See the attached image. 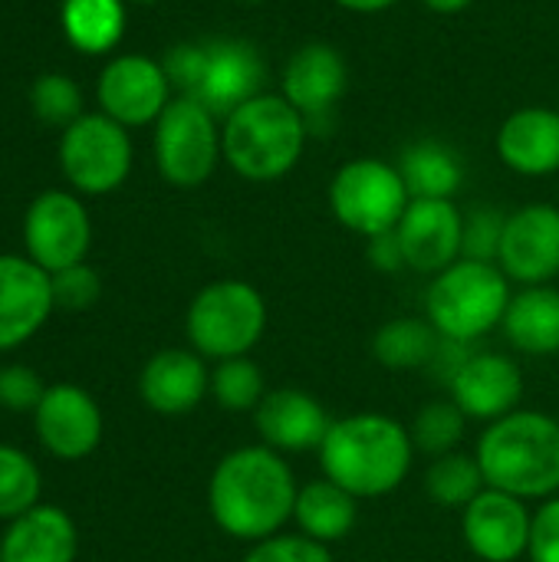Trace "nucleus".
<instances>
[{
	"label": "nucleus",
	"mask_w": 559,
	"mask_h": 562,
	"mask_svg": "<svg viewBox=\"0 0 559 562\" xmlns=\"http://www.w3.org/2000/svg\"><path fill=\"white\" fill-rule=\"evenodd\" d=\"M297 474L287 454L267 445H247L224 454L208 481L211 520L241 543H260L283 533L297 507Z\"/></svg>",
	"instance_id": "1"
},
{
	"label": "nucleus",
	"mask_w": 559,
	"mask_h": 562,
	"mask_svg": "<svg viewBox=\"0 0 559 562\" xmlns=\"http://www.w3.org/2000/svg\"><path fill=\"white\" fill-rule=\"evenodd\" d=\"M412 431L379 412L336 418L320 445L323 477L359 501H376L399 491L415 461Z\"/></svg>",
	"instance_id": "2"
},
{
	"label": "nucleus",
	"mask_w": 559,
	"mask_h": 562,
	"mask_svg": "<svg viewBox=\"0 0 559 562\" xmlns=\"http://www.w3.org/2000/svg\"><path fill=\"white\" fill-rule=\"evenodd\" d=\"M474 458L494 491L540 504L559 494V422L547 412L517 408L491 422Z\"/></svg>",
	"instance_id": "3"
},
{
	"label": "nucleus",
	"mask_w": 559,
	"mask_h": 562,
	"mask_svg": "<svg viewBox=\"0 0 559 562\" xmlns=\"http://www.w3.org/2000/svg\"><path fill=\"white\" fill-rule=\"evenodd\" d=\"M306 135V119L280 92H260L224 119L221 151L244 181L264 184L280 181L297 168Z\"/></svg>",
	"instance_id": "4"
},
{
	"label": "nucleus",
	"mask_w": 559,
	"mask_h": 562,
	"mask_svg": "<svg viewBox=\"0 0 559 562\" xmlns=\"http://www.w3.org/2000/svg\"><path fill=\"white\" fill-rule=\"evenodd\" d=\"M165 72L181 95L201 102L217 119L264 92V56L247 40H204L181 43L165 56Z\"/></svg>",
	"instance_id": "5"
},
{
	"label": "nucleus",
	"mask_w": 559,
	"mask_h": 562,
	"mask_svg": "<svg viewBox=\"0 0 559 562\" xmlns=\"http://www.w3.org/2000/svg\"><path fill=\"white\" fill-rule=\"evenodd\" d=\"M511 296V280L497 263L461 257L432 277L425 293V319L441 339L471 346L504 323Z\"/></svg>",
	"instance_id": "6"
},
{
	"label": "nucleus",
	"mask_w": 559,
	"mask_h": 562,
	"mask_svg": "<svg viewBox=\"0 0 559 562\" xmlns=\"http://www.w3.org/2000/svg\"><path fill=\"white\" fill-rule=\"evenodd\" d=\"M185 329L191 349L204 359L247 356L267 333V300L254 283L214 280L191 300Z\"/></svg>",
	"instance_id": "7"
},
{
	"label": "nucleus",
	"mask_w": 559,
	"mask_h": 562,
	"mask_svg": "<svg viewBox=\"0 0 559 562\" xmlns=\"http://www.w3.org/2000/svg\"><path fill=\"white\" fill-rule=\"evenodd\" d=\"M409 201L412 194L402 181L399 165H389L382 158H353L329 181L333 217L366 240L395 231Z\"/></svg>",
	"instance_id": "8"
},
{
	"label": "nucleus",
	"mask_w": 559,
	"mask_h": 562,
	"mask_svg": "<svg viewBox=\"0 0 559 562\" xmlns=\"http://www.w3.org/2000/svg\"><path fill=\"white\" fill-rule=\"evenodd\" d=\"M221 155L217 115L188 95L171 99L155 122V161L161 178L175 188H201Z\"/></svg>",
	"instance_id": "9"
},
{
	"label": "nucleus",
	"mask_w": 559,
	"mask_h": 562,
	"mask_svg": "<svg viewBox=\"0 0 559 562\" xmlns=\"http://www.w3.org/2000/svg\"><path fill=\"white\" fill-rule=\"evenodd\" d=\"M59 165L72 188L86 194L115 191L132 171V142L125 125L109 115H79L59 138Z\"/></svg>",
	"instance_id": "10"
},
{
	"label": "nucleus",
	"mask_w": 559,
	"mask_h": 562,
	"mask_svg": "<svg viewBox=\"0 0 559 562\" xmlns=\"http://www.w3.org/2000/svg\"><path fill=\"white\" fill-rule=\"evenodd\" d=\"M23 240L36 267H43L46 273H59L66 267L82 263L92 240L89 214L72 194L46 191L26 211Z\"/></svg>",
	"instance_id": "11"
},
{
	"label": "nucleus",
	"mask_w": 559,
	"mask_h": 562,
	"mask_svg": "<svg viewBox=\"0 0 559 562\" xmlns=\"http://www.w3.org/2000/svg\"><path fill=\"white\" fill-rule=\"evenodd\" d=\"M534 514L527 501L484 487L461 510V537L481 562H517L530 550Z\"/></svg>",
	"instance_id": "12"
},
{
	"label": "nucleus",
	"mask_w": 559,
	"mask_h": 562,
	"mask_svg": "<svg viewBox=\"0 0 559 562\" xmlns=\"http://www.w3.org/2000/svg\"><path fill=\"white\" fill-rule=\"evenodd\" d=\"M405 267L415 273H441L461 260L465 214L448 198H412L395 227Z\"/></svg>",
	"instance_id": "13"
},
{
	"label": "nucleus",
	"mask_w": 559,
	"mask_h": 562,
	"mask_svg": "<svg viewBox=\"0 0 559 562\" xmlns=\"http://www.w3.org/2000/svg\"><path fill=\"white\" fill-rule=\"evenodd\" d=\"M497 267L521 286H547L559 277V207L527 204L507 214Z\"/></svg>",
	"instance_id": "14"
},
{
	"label": "nucleus",
	"mask_w": 559,
	"mask_h": 562,
	"mask_svg": "<svg viewBox=\"0 0 559 562\" xmlns=\"http://www.w3.org/2000/svg\"><path fill=\"white\" fill-rule=\"evenodd\" d=\"M448 398L468 415V422H497L521 408L524 372L504 352H468L448 382Z\"/></svg>",
	"instance_id": "15"
},
{
	"label": "nucleus",
	"mask_w": 559,
	"mask_h": 562,
	"mask_svg": "<svg viewBox=\"0 0 559 562\" xmlns=\"http://www.w3.org/2000/svg\"><path fill=\"white\" fill-rule=\"evenodd\" d=\"M171 102V79L161 63L148 56H119L99 76V105L102 115L119 125H148L158 122Z\"/></svg>",
	"instance_id": "16"
},
{
	"label": "nucleus",
	"mask_w": 559,
	"mask_h": 562,
	"mask_svg": "<svg viewBox=\"0 0 559 562\" xmlns=\"http://www.w3.org/2000/svg\"><path fill=\"white\" fill-rule=\"evenodd\" d=\"M40 445L59 461H82L102 441V412L79 385H49L33 412Z\"/></svg>",
	"instance_id": "17"
},
{
	"label": "nucleus",
	"mask_w": 559,
	"mask_h": 562,
	"mask_svg": "<svg viewBox=\"0 0 559 562\" xmlns=\"http://www.w3.org/2000/svg\"><path fill=\"white\" fill-rule=\"evenodd\" d=\"M349 86V69L343 53L333 43H306L300 46L283 69V82H280V95L310 122H323L329 119V112L336 109V102L343 99Z\"/></svg>",
	"instance_id": "18"
},
{
	"label": "nucleus",
	"mask_w": 559,
	"mask_h": 562,
	"mask_svg": "<svg viewBox=\"0 0 559 562\" xmlns=\"http://www.w3.org/2000/svg\"><path fill=\"white\" fill-rule=\"evenodd\" d=\"M56 310L43 267L23 257H0V352L23 346Z\"/></svg>",
	"instance_id": "19"
},
{
	"label": "nucleus",
	"mask_w": 559,
	"mask_h": 562,
	"mask_svg": "<svg viewBox=\"0 0 559 562\" xmlns=\"http://www.w3.org/2000/svg\"><path fill=\"white\" fill-rule=\"evenodd\" d=\"M254 425L260 435V445L280 451V454H303L320 451L333 418L303 389H270L260 408L254 412Z\"/></svg>",
	"instance_id": "20"
},
{
	"label": "nucleus",
	"mask_w": 559,
	"mask_h": 562,
	"mask_svg": "<svg viewBox=\"0 0 559 562\" xmlns=\"http://www.w3.org/2000/svg\"><path fill=\"white\" fill-rule=\"evenodd\" d=\"M211 392V372L204 366V356L194 349H161L155 352L142 375H138V395L142 402L168 418L194 412L204 395Z\"/></svg>",
	"instance_id": "21"
},
{
	"label": "nucleus",
	"mask_w": 559,
	"mask_h": 562,
	"mask_svg": "<svg viewBox=\"0 0 559 562\" xmlns=\"http://www.w3.org/2000/svg\"><path fill=\"white\" fill-rule=\"evenodd\" d=\"M501 161L527 178H544L559 171V109L527 105L504 119L497 128Z\"/></svg>",
	"instance_id": "22"
},
{
	"label": "nucleus",
	"mask_w": 559,
	"mask_h": 562,
	"mask_svg": "<svg viewBox=\"0 0 559 562\" xmlns=\"http://www.w3.org/2000/svg\"><path fill=\"white\" fill-rule=\"evenodd\" d=\"M79 550L76 524L53 504H36L23 517L10 520L0 562H72Z\"/></svg>",
	"instance_id": "23"
},
{
	"label": "nucleus",
	"mask_w": 559,
	"mask_h": 562,
	"mask_svg": "<svg viewBox=\"0 0 559 562\" xmlns=\"http://www.w3.org/2000/svg\"><path fill=\"white\" fill-rule=\"evenodd\" d=\"M507 342L534 359L559 352V290L557 286H524L511 296L501 323Z\"/></svg>",
	"instance_id": "24"
},
{
	"label": "nucleus",
	"mask_w": 559,
	"mask_h": 562,
	"mask_svg": "<svg viewBox=\"0 0 559 562\" xmlns=\"http://www.w3.org/2000/svg\"><path fill=\"white\" fill-rule=\"evenodd\" d=\"M356 520H359V497H353L329 477L300 484L297 507H293L297 533L329 547V543L346 540L353 533Z\"/></svg>",
	"instance_id": "25"
},
{
	"label": "nucleus",
	"mask_w": 559,
	"mask_h": 562,
	"mask_svg": "<svg viewBox=\"0 0 559 562\" xmlns=\"http://www.w3.org/2000/svg\"><path fill=\"white\" fill-rule=\"evenodd\" d=\"M441 346L438 329L425 316H399L376 329L372 359L392 372H412L435 362Z\"/></svg>",
	"instance_id": "26"
},
{
	"label": "nucleus",
	"mask_w": 559,
	"mask_h": 562,
	"mask_svg": "<svg viewBox=\"0 0 559 562\" xmlns=\"http://www.w3.org/2000/svg\"><path fill=\"white\" fill-rule=\"evenodd\" d=\"M399 171H402V181L412 198H448L451 201V194L465 181L461 158L435 138L412 142L399 158Z\"/></svg>",
	"instance_id": "27"
},
{
	"label": "nucleus",
	"mask_w": 559,
	"mask_h": 562,
	"mask_svg": "<svg viewBox=\"0 0 559 562\" xmlns=\"http://www.w3.org/2000/svg\"><path fill=\"white\" fill-rule=\"evenodd\" d=\"M63 30L82 53H105L125 30L122 0H63Z\"/></svg>",
	"instance_id": "28"
},
{
	"label": "nucleus",
	"mask_w": 559,
	"mask_h": 562,
	"mask_svg": "<svg viewBox=\"0 0 559 562\" xmlns=\"http://www.w3.org/2000/svg\"><path fill=\"white\" fill-rule=\"evenodd\" d=\"M484 487L488 484H484L478 458L465 454V451L432 458V464L425 471V491L445 510H465Z\"/></svg>",
	"instance_id": "29"
},
{
	"label": "nucleus",
	"mask_w": 559,
	"mask_h": 562,
	"mask_svg": "<svg viewBox=\"0 0 559 562\" xmlns=\"http://www.w3.org/2000/svg\"><path fill=\"white\" fill-rule=\"evenodd\" d=\"M267 379L264 369L250 359V356H237V359H224L214 366L211 372V395L224 412H257L260 402L267 398Z\"/></svg>",
	"instance_id": "30"
},
{
	"label": "nucleus",
	"mask_w": 559,
	"mask_h": 562,
	"mask_svg": "<svg viewBox=\"0 0 559 562\" xmlns=\"http://www.w3.org/2000/svg\"><path fill=\"white\" fill-rule=\"evenodd\" d=\"M409 431H412V445L418 454L441 458V454L458 451V445L468 431V415L451 398H435L418 408Z\"/></svg>",
	"instance_id": "31"
},
{
	"label": "nucleus",
	"mask_w": 559,
	"mask_h": 562,
	"mask_svg": "<svg viewBox=\"0 0 559 562\" xmlns=\"http://www.w3.org/2000/svg\"><path fill=\"white\" fill-rule=\"evenodd\" d=\"M40 484L36 464L23 451L0 445V517L16 520L33 510L40 504Z\"/></svg>",
	"instance_id": "32"
},
{
	"label": "nucleus",
	"mask_w": 559,
	"mask_h": 562,
	"mask_svg": "<svg viewBox=\"0 0 559 562\" xmlns=\"http://www.w3.org/2000/svg\"><path fill=\"white\" fill-rule=\"evenodd\" d=\"M30 102H33V112L53 125H72L79 119V109H82L79 86L59 72L40 76L30 89Z\"/></svg>",
	"instance_id": "33"
},
{
	"label": "nucleus",
	"mask_w": 559,
	"mask_h": 562,
	"mask_svg": "<svg viewBox=\"0 0 559 562\" xmlns=\"http://www.w3.org/2000/svg\"><path fill=\"white\" fill-rule=\"evenodd\" d=\"M504 224H507V214H501V211H494V207H474L471 214H465L461 257H465V260L497 263L501 240H504Z\"/></svg>",
	"instance_id": "34"
},
{
	"label": "nucleus",
	"mask_w": 559,
	"mask_h": 562,
	"mask_svg": "<svg viewBox=\"0 0 559 562\" xmlns=\"http://www.w3.org/2000/svg\"><path fill=\"white\" fill-rule=\"evenodd\" d=\"M241 562H333L329 547L303 537V533H277L260 543H250Z\"/></svg>",
	"instance_id": "35"
},
{
	"label": "nucleus",
	"mask_w": 559,
	"mask_h": 562,
	"mask_svg": "<svg viewBox=\"0 0 559 562\" xmlns=\"http://www.w3.org/2000/svg\"><path fill=\"white\" fill-rule=\"evenodd\" d=\"M49 283H53V303L59 310H69V313H79V310H89L99 293H102V283H99V273L86 263H76V267H66L59 273H49Z\"/></svg>",
	"instance_id": "36"
},
{
	"label": "nucleus",
	"mask_w": 559,
	"mask_h": 562,
	"mask_svg": "<svg viewBox=\"0 0 559 562\" xmlns=\"http://www.w3.org/2000/svg\"><path fill=\"white\" fill-rule=\"evenodd\" d=\"M46 385L30 366H7L0 369V405L10 412H36L43 402Z\"/></svg>",
	"instance_id": "37"
},
{
	"label": "nucleus",
	"mask_w": 559,
	"mask_h": 562,
	"mask_svg": "<svg viewBox=\"0 0 559 562\" xmlns=\"http://www.w3.org/2000/svg\"><path fill=\"white\" fill-rule=\"evenodd\" d=\"M527 557L530 562H559V494L534 510Z\"/></svg>",
	"instance_id": "38"
},
{
	"label": "nucleus",
	"mask_w": 559,
	"mask_h": 562,
	"mask_svg": "<svg viewBox=\"0 0 559 562\" xmlns=\"http://www.w3.org/2000/svg\"><path fill=\"white\" fill-rule=\"evenodd\" d=\"M366 257H369V263H372L379 273H399V270L405 267V257H402V247H399L395 231L379 234V237H369Z\"/></svg>",
	"instance_id": "39"
},
{
	"label": "nucleus",
	"mask_w": 559,
	"mask_h": 562,
	"mask_svg": "<svg viewBox=\"0 0 559 562\" xmlns=\"http://www.w3.org/2000/svg\"><path fill=\"white\" fill-rule=\"evenodd\" d=\"M333 3H339L343 10H353V13H382L399 0H333Z\"/></svg>",
	"instance_id": "40"
},
{
	"label": "nucleus",
	"mask_w": 559,
	"mask_h": 562,
	"mask_svg": "<svg viewBox=\"0 0 559 562\" xmlns=\"http://www.w3.org/2000/svg\"><path fill=\"white\" fill-rule=\"evenodd\" d=\"M428 10H435V13H461V10H468L474 0H422Z\"/></svg>",
	"instance_id": "41"
},
{
	"label": "nucleus",
	"mask_w": 559,
	"mask_h": 562,
	"mask_svg": "<svg viewBox=\"0 0 559 562\" xmlns=\"http://www.w3.org/2000/svg\"><path fill=\"white\" fill-rule=\"evenodd\" d=\"M237 3H247V7H254V3H264V0H237Z\"/></svg>",
	"instance_id": "42"
},
{
	"label": "nucleus",
	"mask_w": 559,
	"mask_h": 562,
	"mask_svg": "<svg viewBox=\"0 0 559 562\" xmlns=\"http://www.w3.org/2000/svg\"><path fill=\"white\" fill-rule=\"evenodd\" d=\"M135 3H155V0H135Z\"/></svg>",
	"instance_id": "43"
}]
</instances>
